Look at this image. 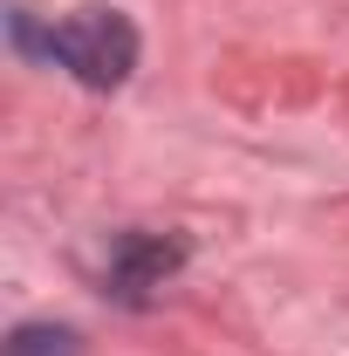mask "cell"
Segmentation results:
<instances>
[{"label": "cell", "mask_w": 349, "mask_h": 356, "mask_svg": "<svg viewBox=\"0 0 349 356\" xmlns=\"http://www.w3.org/2000/svg\"><path fill=\"white\" fill-rule=\"evenodd\" d=\"M48 62H62L83 89H124L137 69V28L117 7H76L55 21L48 35Z\"/></svg>", "instance_id": "6da1fadb"}, {"label": "cell", "mask_w": 349, "mask_h": 356, "mask_svg": "<svg viewBox=\"0 0 349 356\" xmlns=\"http://www.w3.org/2000/svg\"><path fill=\"white\" fill-rule=\"evenodd\" d=\"M178 267H185V240H172V233H117L103 281H110V295L124 309H144L151 288H165Z\"/></svg>", "instance_id": "7a4b0ae2"}, {"label": "cell", "mask_w": 349, "mask_h": 356, "mask_svg": "<svg viewBox=\"0 0 349 356\" xmlns=\"http://www.w3.org/2000/svg\"><path fill=\"white\" fill-rule=\"evenodd\" d=\"M0 356H83V336L69 322H21Z\"/></svg>", "instance_id": "3957f363"}]
</instances>
